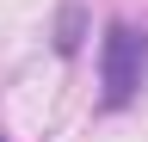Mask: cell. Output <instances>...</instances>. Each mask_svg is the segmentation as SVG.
<instances>
[{"instance_id": "1", "label": "cell", "mask_w": 148, "mask_h": 142, "mask_svg": "<svg viewBox=\"0 0 148 142\" xmlns=\"http://www.w3.org/2000/svg\"><path fill=\"white\" fill-rule=\"evenodd\" d=\"M142 86H148V31L111 19L99 37V105L123 111V105H136Z\"/></svg>"}, {"instance_id": "2", "label": "cell", "mask_w": 148, "mask_h": 142, "mask_svg": "<svg viewBox=\"0 0 148 142\" xmlns=\"http://www.w3.org/2000/svg\"><path fill=\"white\" fill-rule=\"evenodd\" d=\"M86 43V6H62V19H56V56H80Z\"/></svg>"}, {"instance_id": "3", "label": "cell", "mask_w": 148, "mask_h": 142, "mask_svg": "<svg viewBox=\"0 0 148 142\" xmlns=\"http://www.w3.org/2000/svg\"><path fill=\"white\" fill-rule=\"evenodd\" d=\"M0 142H6V136H0Z\"/></svg>"}]
</instances>
